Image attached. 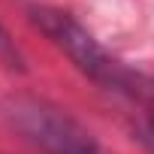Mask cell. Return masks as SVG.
Here are the masks:
<instances>
[{
    "label": "cell",
    "mask_w": 154,
    "mask_h": 154,
    "mask_svg": "<svg viewBox=\"0 0 154 154\" xmlns=\"http://www.w3.org/2000/svg\"><path fill=\"white\" fill-rule=\"evenodd\" d=\"M30 21L97 85L118 91V94H142L139 75L130 72L118 57H112L103 48V42L69 12L54 9V6H30Z\"/></svg>",
    "instance_id": "6da1fadb"
},
{
    "label": "cell",
    "mask_w": 154,
    "mask_h": 154,
    "mask_svg": "<svg viewBox=\"0 0 154 154\" xmlns=\"http://www.w3.org/2000/svg\"><path fill=\"white\" fill-rule=\"evenodd\" d=\"M12 121L42 154H109L72 115L42 100H18Z\"/></svg>",
    "instance_id": "7a4b0ae2"
},
{
    "label": "cell",
    "mask_w": 154,
    "mask_h": 154,
    "mask_svg": "<svg viewBox=\"0 0 154 154\" xmlns=\"http://www.w3.org/2000/svg\"><path fill=\"white\" fill-rule=\"evenodd\" d=\"M0 60L6 66H21V54H18L15 42L9 39V33L3 30V24H0Z\"/></svg>",
    "instance_id": "3957f363"
}]
</instances>
